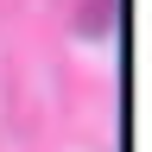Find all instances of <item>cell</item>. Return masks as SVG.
I'll use <instances>...</instances> for the list:
<instances>
[{
  "instance_id": "6da1fadb",
  "label": "cell",
  "mask_w": 152,
  "mask_h": 152,
  "mask_svg": "<svg viewBox=\"0 0 152 152\" xmlns=\"http://www.w3.org/2000/svg\"><path fill=\"white\" fill-rule=\"evenodd\" d=\"M108 26H114V0H89L83 7V32L89 38H108Z\"/></svg>"
}]
</instances>
